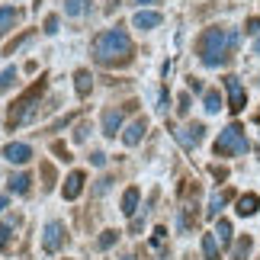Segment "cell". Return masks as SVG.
Returning a JSON list of instances; mask_svg holds the SVG:
<instances>
[{"instance_id": "cell-35", "label": "cell", "mask_w": 260, "mask_h": 260, "mask_svg": "<svg viewBox=\"0 0 260 260\" xmlns=\"http://www.w3.org/2000/svg\"><path fill=\"white\" fill-rule=\"evenodd\" d=\"M167 103H171V96H167V90H164V93H161V106H157V109H161V113H167Z\"/></svg>"}, {"instance_id": "cell-4", "label": "cell", "mask_w": 260, "mask_h": 260, "mask_svg": "<svg viewBox=\"0 0 260 260\" xmlns=\"http://www.w3.org/2000/svg\"><path fill=\"white\" fill-rule=\"evenodd\" d=\"M247 148H251V142H247L244 128L238 122H232L222 135L215 138V157H235V154H244Z\"/></svg>"}, {"instance_id": "cell-5", "label": "cell", "mask_w": 260, "mask_h": 260, "mask_svg": "<svg viewBox=\"0 0 260 260\" xmlns=\"http://www.w3.org/2000/svg\"><path fill=\"white\" fill-rule=\"evenodd\" d=\"M61 244H64V225L61 222H48L45 232H42V251L55 254V251H61Z\"/></svg>"}, {"instance_id": "cell-2", "label": "cell", "mask_w": 260, "mask_h": 260, "mask_svg": "<svg viewBox=\"0 0 260 260\" xmlns=\"http://www.w3.org/2000/svg\"><path fill=\"white\" fill-rule=\"evenodd\" d=\"M132 58V39L125 29H106L93 39V61L96 64H128Z\"/></svg>"}, {"instance_id": "cell-28", "label": "cell", "mask_w": 260, "mask_h": 260, "mask_svg": "<svg viewBox=\"0 0 260 260\" xmlns=\"http://www.w3.org/2000/svg\"><path fill=\"white\" fill-rule=\"evenodd\" d=\"M177 103H180V106H177V113H180V116H186V113H189V93H180Z\"/></svg>"}, {"instance_id": "cell-14", "label": "cell", "mask_w": 260, "mask_h": 260, "mask_svg": "<svg viewBox=\"0 0 260 260\" xmlns=\"http://www.w3.org/2000/svg\"><path fill=\"white\" fill-rule=\"evenodd\" d=\"M228 199H232V193H228V189H225V193H212V199H209V209H206V215H209V218H215L218 212H222V206L228 203Z\"/></svg>"}, {"instance_id": "cell-36", "label": "cell", "mask_w": 260, "mask_h": 260, "mask_svg": "<svg viewBox=\"0 0 260 260\" xmlns=\"http://www.w3.org/2000/svg\"><path fill=\"white\" fill-rule=\"evenodd\" d=\"M4 209H7V199H4V196H0V212H4Z\"/></svg>"}, {"instance_id": "cell-37", "label": "cell", "mask_w": 260, "mask_h": 260, "mask_svg": "<svg viewBox=\"0 0 260 260\" xmlns=\"http://www.w3.org/2000/svg\"><path fill=\"white\" fill-rule=\"evenodd\" d=\"M135 4H157V0H135Z\"/></svg>"}, {"instance_id": "cell-30", "label": "cell", "mask_w": 260, "mask_h": 260, "mask_svg": "<svg viewBox=\"0 0 260 260\" xmlns=\"http://www.w3.org/2000/svg\"><path fill=\"white\" fill-rule=\"evenodd\" d=\"M247 32L260 39V19H257V16H254V19H247Z\"/></svg>"}, {"instance_id": "cell-33", "label": "cell", "mask_w": 260, "mask_h": 260, "mask_svg": "<svg viewBox=\"0 0 260 260\" xmlns=\"http://www.w3.org/2000/svg\"><path fill=\"white\" fill-rule=\"evenodd\" d=\"M212 177H215V180H225V177H228V171H225V167H218V164H215V167H212Z\"/></svg>"}, {"instance_id": "cell-12", "label": "cell", "mask_w": 260, "mask_h": 260, "mask_svg": "<svg viewBox=\"0 0 260 260\" xmlns=\"http://www.w3.org/2000/svg\"><path fill=\"white\" fill-rule=\"evenodd\" d=\"M81 189H84V174L81 171L68 174V180H64V199H77V196H81Z\"/></svg>"}, {"instance_id": "cell-34", "label": "cell", "mask_w": 260, "mask_h": 260, "mask_svg": "<svg viewBox=\"0 0 260 260\" xmlns=\"http://www.w3.org/2000/svg\"><path fill=\"white\" fill-rule=\"evenodd\" d=\"M109 183H113V180H109V177H103V180L96 183V193H106V189H109Z\"/></svg>"}, {"instance_id": "cell-19", "label": "cell", "mask_w": 260, "mask_h": 260, "mask_svg": "<svg viewBox=\"0 0 260 260\" xmlns=\"http://www.w3.org/2000/svg\"><path fill=\"white\" fill-rule=\"evenodd\" d=\"M74 81H77V96L84 100V96L90 93V87H93V77H90V71H77Z\"/></svg>"}, {"instance_id": "cell-23", "label": "cell", "mask_w": 260, "mask_h": 260, "mask_svg": "<svg viewBox=\"0 0 260 260\" xmlns=\"http://www.w3.org/2000/svg\"><path fill=\"white\" fill-rule=\"evenodd\" d=\"M87 7H90V0H64L68 16H81V13H87Z\"/></svg>"}, {"instance_id": "cell-40", "label": "cell", "mask_w": 260, "mask_h": 260, "mask_svg": "<svg viewBox=\"0 0 260 260\" xmlns=\"http://www.w3.org/2000/svg\"><path fill=\"white\" fill-rule=\"evenodd\" d=\"M189 260H193V257H189Z\"/></svg>"}, {"instance_id": "cell-22", "label": "cell", "mask_w": 260, "mask_h": 260, "mask_svg": "<svg viewBox=\"0 0 260 260\" xmlns=\"http://www.w3.org/2000/svg\"><path fill=\"white\" fill-rule=\"evenodd\" d=\"M13 23H16V10L13 7H0V32L13 29Z\"/></svg>"}, {"instance_id": "cell-9", "label": "cell", "mask_w": 260, "mask_h": 260, "mask_svg": "<svg viewBox=\"0 0 260 260\" xmlns=\"http://www.w3.org/2000/svg\"><path fill=\"white\" fill-rule=\"evenodd\" d=\"M122 109H116V106H109L106 113H103V135H109V138H116V132L122 128Z\"/></svg>"}, {"instance_id": "cell-15", "label": "cell", "mask_w": 260, "mask_h": 260, "mask_svg": "<svg viewBox=\"0 0 260 260\" xmlns=\"http://www.w3.org/2000/svg\"><path fill=\"white\" fill-rule=\"evenodd\" d=\"M203 254H206V260H222V254H218V238L215 235H203Z\"/></svg>"}, {"instance_id": "cell-6", "label": "cell", "mask_w": 260, "mask_h": 260, "mask_svg": "<svg viewBox=\"0 0 260 260\" xmlns=\"http://www.w3.org/2000/svg\"><path fill=\"white\" fill-rule=\"evenodd\" d=\"M225 90H228V109H232V113H241L244 103H247V93H244L241 81H238L235 74H228L225 77Z\"/></svg>"}, {"instance_id": "cell-17", "label": "cell", "mask_w": 260, "mask_h": 260, "mask_svg": "<svg viewBox=\"0 0 260 260\" xmlns=\"http://www.w3.org/2000/svg\"><path fill=\"white\" fill-rule=\"evenodd\" d=\"M232 222H228V218H218V228H215V238H218V244H232Z\"/></svg>"}, {"instance_id": "cell-3", "label": "cell", "mask_w": 260, "mask_h": 260, "mask_svg": "<svg viewBox=\"0 0 260 260\" xmlns=\"http://www.w3.org/2000/svg\"><path fill=\"white\" fill-rule=\"evenodd\" d=\"M42 90H45V81H39L26 90L23 96L16 100L13 106H10V113H7V125H26V122H32L36 119V106H39V96H42Z\"/></svg>"}, {"instance_id": "cell-7", "label": "cell", "mask_w": 260, "mask_h": 260, "mask_svg": "<svg viewBox=\"0 0 260 260\" xmlns=\"http://www.w3.org/2000/svg\"><path fill=\"white\" fill-rule=\"evenodd\" d=\"M203 135H206V128L199 125V122H193V125H183V128H177V132H174V138H177V142L186 148V151H193V148H196L199 142H203Z\"/></svg>"}, {"instance_id": "cell-27", "label": "cell", "mask_w": 260, "mask_h": 260, "mask_svg": "<svg viewBox=\"0 0 260 260\" xmlns=\"http://www.w3.org/2000/svg\"><path fill=\"white\" fill-rule=\"evenodd\" d=\"M29 39H32V32H23V36H19V39H13V42L7 45V55H13V52H16L19 45H26V42H29Z\"/></svg>"}, {"instance_id": "cell-29", "label": "cell", "mask_w": 260, "mask_h": 260, "mask_svg": "<svg viewBox=\"0 0 260 260\" xmlns=\"http://www.w3.org/2000/svg\"><path fill=\"white\" fill-rule=\"evenodd\" d=\"M45 32H48V36L58 32V16H48V19H45Z\"/></svg>"}, {"instance_id": "cell-1", "label": "cell", "mask_w": 260, "mask_h": 260, "mask_svg": "<svg viewBox=\"0 0 260 260\" xmlns=\"http://www.w3.org/2000/svg\"><path fill=\"white\" fill-rule=\"evenodd\" d=\"M196 48H199V58H203L206 68H218V64H225L228 58H232V52L238 48V32L235 29L212 26V29H206V32L199 36Z\"/></svg>"}, {"instance_id": "cell-10", "label": "cell", "mask_w": 260, "mask_h": 260, "mask_svg": "<svg viewBox=\"0 0 260 260\" xmlns=\"http://www.w3.org/2000/svg\"><path fill=\"white\" fill-rule=\"evenodd\" d=\"M132 26L135 29H154V26H161V13L157 10H138L132 16Z\"/></svg>"}, {"instance_id": "cell-20", "label": "cell", "mask_w": 260, "mask_h": 260, "mask_svg": "<svg viewBox=\"0 0 260 260\" xmlns=\"http://www.w3.org/2000/svg\"><path fill=\"white\" fill-rule=\"evenodd\" d=\"M203 103H206V113H218V109H222V96H218V90H206Z\"/></svg>"}, {"instance_id": "cell-8", "label": "cell", "mask_w": 260, "mask_h": 260, "mask_svg": "<svg viewBox=\"0 0 260 260\" xmlns=\"http://www.w3.org/2000/svg\"><path fill=\"white\" fill-rule=\"evenodd\" d=\"M4 157H7L10 164H26L29 157H32V148L23 145V142H10V145L4 148Z\"/></svg>"}, {"instance_id": "cell-16", "label": "cell", "mask_w": 260, "mask_h": 260, "mask_svg": "<svg viewBox=\"0 0 260 260\" xmlns=\"http://www.w3.org/2000/svg\"><path fill=\"white\" fill-rule=\"evenodd\" d=\"M122 212H125V215H135V212H138V189H135V186L125 189V196H122Z\"/></svg>"}, {"instance_id": "cell-11", "label": "cell", "mask_w": 260, "mask_h": 260, "mask_svg": "<svg viewBox=\"0 0 260 260\" xmlns=\"http://www.w3.org/2000/svg\"><path fill=\"white\" fill-rule=\"evenodd\" d=\"M145 132H148V122H145V119H135V122L122 132V142H125L128 148H135V145L145 138Z\"/></svg>"}, {"instance_id": "cell-32", "label": "cell", "mask_w": 260, "mask_h": 260, "mask_svg": "<svg viewBox=\"0 0 260 260\" xmlns=\"http://www.w3.org/2000/svg\"><path fill=\"white\" fill-rule=\"evenodd\" d=\"M87 132H90V125H77V132H74V142H84V138H87Z\"/></svg>"}, {"instance_id": "cell-31", "label": "cell", "mask_w": 260, "mask_h": 260, "mask_svg": "<svg viewBox=\"0 0 260 260\" xmlns=\"http://www.w3.org/2000/svg\"><path fill=\"white\" fill-rule=\"evenodd\" d=\"M90 161H93V167H103L106 164V154L103 151H93V154H90Z\"/></svg>"}, {"instance_id": "cell-21", "label": "cell", "mask_w": 260, "mask_h": 260, "mask_svg": "<svg viewBox=\"0 0 260 260\" xmlns=\"http://www.w3.org/2000/svg\"><path fill=\"white\" fill-rule=\"evenodd\" d=\"M29 183H32V177H29V174L10 177V189H13V193H29Z\"/></svg>"}, {"instance_id": "cell-38", "label": "cell", "mask_w": 260, "mask_h": 260, "mask_svg": "<svg viewBox=\"0 0 260 260\" xmlns=\"http://www.w3.org/2000/svg\"><path fill=\"white\" fill-rule=\"evenodd\" d=\"M254 52H257V55H260V39H257V42H254Z\"/></svg>"}, {"instance_id": "cell-18", "label": "cell", "mask_w": 260, "mask_h": 260, "mask_svg": "<svg viewBox=\"0 0 260 260\" xmlns=\"http://www.w3.org/2000/svg\"><path fill=\"white\" fill-rule=\"evenodd\" d=\"M251 247H254V241L251 238H238V244H235V251H232V260H247V254H251Z\"/></svg>"}, {"instance_id": "cell-24", "label": "cell", "mask_w": 260, "mask_h": 260, "mask_svg": "<svg viewBox=\"0 0 260 260\" xmlns=\"http://www.w3.org/2000/svg\"><path fill=\"white\" fill-rule=\"evenodd\" d=\"M10 244H13V225H10V222H4V225H0V251H10Z\"/></svg>"}, {"instance_id": "cell-41", "label": "cell", "mask_w": 260, "mask_h": 260, "mask_svg": "<svg viewBox=\"0 0 260 260\" xmlns=\"http://www.w3.org/2000/svg\"><path fill=\"white\" fill-rule=\"evenodd\" d=\"M0 36H4V32H0Z\"/></svg>"}, {"instance_id": "cell-26", "label": "cell", "mask_w": 260, "mask_h": 260, "mask_svg": "<svg viewBox=\"0 0 260 260\" xmlns=\"http://www.w3.org/2000/svg\"><path fill=\"white\" fill-rule=\"evenodd\" d=\"M116 238H119V232H103V235L96 238V247H100V251H106V247L116 244Z\"/></svg>"}, {"instance_id": "cell-39", "label": "cell", "mask_w": 260, "mask_h": 260, "mask_svg": "<svg viewBox=\"0 0 260 260\" xmlns=\"http://www.w3.org/2000/svg\"><path fill=\"white\" fill-rule=\"evenodd\" d=\"M122 260H135V257H132V254H125V257H122Z\"/></svg>"}, {"instance_id": "cell-25", "label": "cell", "mask_w": 260, "mask_h": 260, "mask_svg": "<svg viewBox=\"0 0 260 260\" xmlns=\"http://www.w3.org/2000/svg\"><path fill=\"white\" fill-rule=\"evenodd\" d=\"M13 84H16V68H7V71L0 74V93H7Z\"/></svg>"}, {"instance_id": "cell-13", "label": "cell", "mask_w": 260, "mask_h": 260, "mask_svg": "<svg viewBox=\"0 0 260 260\" xmlns=\"http://www.w3.org/2000/svg\"><path fill=\"white\" fill-rule=\"evenodd\" d=\"M257 209H260V199L254 193H244L241 199H238V215H254Z\"/></svg>"}]
</instances>
